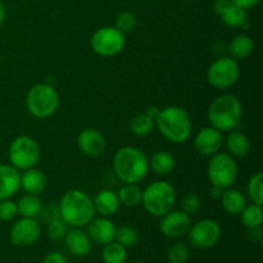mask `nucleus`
<instances>
[{"mask_svg":"<svg viewBox=\"0 0 263 263\" xmlns=\"http://www.w3.org/2000/svg\"><path fill=\"white\" fill-rule=\"evenodd\" d=\"M90 44L98 55L115 57L125 48V33L121 32L115 26H105L92 33Z\"/></svg>","mask_w":263,"mask_h":263,"instance_id":"10","label":"nucleus"},{"mask_svg":"<svg viewBox=\"0 0 263 263\" xmlns=\"http://www.w3.org/2000/svg\"><path fill=\"white\" fill-rule=\"evenodd\" d=\"M254 51V43L249 36L236 35L229 44V53L235 61L247 59Z\"/></svg>","mask_w":263,"mask_h":263,"instance_id":"24","label":"nucleus"},{"mask_svg":"<svg viewBox=\"0 0 263 263\" xmlns=\"http://www.w3.org/2000/svg\"><path fill=\"white\" fill-rule=\"evenodd\" d=\"M190 258V248L186 243L176 241L167 251V262L168 263H187Z\"/></svg>","mask_w":263,"mask_h":263,"instance_id":"31","label":"nucleus"},{"mask_svg":"<svg viewBox=\"0 0 263 263\" xmlns=\"http://www.w3.org/2000/svg\"><path fill=\"white\" fill-rule=\"evenodd\" d=\"M37 217H40L41 222H44L48 225L50 221L61 217V216H59L58 205L54 204V203H50V204H48L46 207H44L43 205V208H41V211H40V213H39Z\"/></svg>","mask_w":263,"mask_h":263,"instance_id":"38","label":"nucleus"},{"mask_svg":"<svg viewBox=\"0 0 263 263\" xmlns=\"http://www.w3.org/2000/svg\"><path fill=\"white\" fill-rule=\"evenodd\" d=\"M202 207V200H200L199 195L194 194V193H189L185 195L181 200V211L187 213L189 216L194 215Z\"/></svg>","mask_w":263,"mask_h":263,"instance_id":"36","label":"nucleus"},{"mask_svg":"<svg viewBox=\"0 0 263 263\" xmlns=\"http://www.w3.org/2000/svg\"><path fill=\"white\" fill-rule=\"evenodd\" d=\"M64 240H66L67 249L73 256L86 257L91 252V239L89 238L86 231L82 230L81 228H72L71 230L67 231Z\"/></svg>","mask_w":263,"mask_h":263,"instance_id":"17","label":"nucleus"},{"mask_svg":"<svg viewBox=\"0 0 263 263\" xmlns=\"http://www.w3.org/2000/svg\"><path fill=\"white\" fill-rule=\"evenodd\" d=\"M175 164H176V161L174 156L166 151L156 152L149 159V168H152L154 174L162 175V176L171 174L175 168Z\"/></svg>","mask_w":263,"mask_h":263,"instance_id":"23","label":"nucleus"},{"mask_svg":"<svg viewBox=\"0 0 263 263\" xmlns=\"http://www.w3.org/2000/svg\"><path fill=\"white\" fill-rule=\"evenodd\" d=\"M207 175L211 184L221 189H229L235 184L239 175L238 164L229 153H216L211 156L207 167Z\"/></svg>","mask_w":263,"mask_h":263,"instance_id":"7","label":"nucleus"},{"mask_svg":"<svg viewBox=\"0 0 263 263\" xmlns=\"http://www.w3.org/2000/svg\"><path fill=\"white\" fill-rule=\"evenodd\" d=\"M141 203L153 217H162L172 211L176 203L175 187L167 181H154L143 190Z\"/></svg>","mask_w":263,"mask_h":263,"instance_id":"5","label":"nucleus"},{"mask_svg":"<svg viewBox=\"0 0 263 263\" xmlns=\"http://www.w3.org/2000/svg\"><path fill=\"white\" fill-rule=\"evenodd\" d=\"M220 200L223 211L230 216H239L247 205L246 197L243 195V193L238 189H233V187L223 190Z\"/></svg>","mask_w":263,"mask_h":263,"instance_id":"21","label":"nucleus"},{"mask_svg":"<svg viewBox=\"0 0 263 263\" xmlns=\"http://www.w3.org/2000/svg\"><path fill=\"white\" fill-rule=\"evenodd\" d=\"M231 4V0H215L213 3V10L217 15H220L229 5Z\"/></svg>","mask_w":263,"mask_h":263,"instance_id":"42","label":"nucleus"},{"mask_svg":"<svg viewBox=\"0 0 263 263\" xmlns=\"http://www.w3.org/2000/svg\"><path fill=\"white\" fill-rule=\"evenodd\" d=\"M221 226L212 218H203L190 228L189 241L193 247L208 249L215 247L221 238Z\"/></svg>","mask_w":263,"mask_h":263,"instance_id":"11","label":"nucleus"},{"mask_svg":"<svg viewBox=\"0 0 263 263\" xmlns=\"http://www.w3.org/2000/svg\"><path fill=\"white\" fill-rule=\"evenodd\" d=\"M5 14H7V9H5V5L0 2V26L3 25L5 20Z\"/></svg>","mask_w":263,"mask_h":263,"instance_id":"44","label":"nucleus"},{"mask_svg":"<svg viewBox=\"0 0 263 263\" xmlns=\"http://www.w3.org/2000/svg\"><path fill=\"white\" fill-rule=\"evenodd\" d=\"M41 263H68V261H67V257L61 252H51L44 257Z\"/></svg>","mask_w":263,"mask_h":263,"instance_id":"39","label":"nucleus"},{"mask_svg":"<svg viewBox=\"0 0 263 263\" xmlns=\"http://www.w3.org/2000/svg\"><path fill=\"white\" fill-rule=\"evenodd\" d=\"M20 189V170L12 164H0V200L10 199Z\"/></svg>","mask_w":263,"mask_h":263,"instance_id":"18","label":"nucleus"},{"mask_svg":"<svg viewBox=\"0 0 263 263\" xmlns=\"http://www.w3.org/2000/svg\"><path fill=\"white\" fill-rule=\"evenodd\" d=\"M154 123L159 133L174 144L185 143L192 135V118L184 108L177 105H170L159 109Z\"/></svg>","mask_w":263,"mask_h":263,"instance_id":"4","label":"nucleus"},{"mask_svg":"<svg viewBox=\"0 0 263 263\" xmlns=\"http://www.w3.org/2000/svg\"><path fill=\"white\" fill-rule=\"evenodd\" d=\"M243 117V104L234 94H222L212 100L207 110L208 122L221 133L236 130Z\"/></svg>","mask_w":263,"mask_h":263,"instance_id":"3","label":"nucleus"},{"mask_svg":"<svg viewBox=\"0 0 263 263\" xmlns=\"http://www.w3.org/2000/svg\"><path fill=\"white\" fill-rule=\"evenodd\" d=\"M115 240L123 246L125 248H131V247L136 246L139 241V234L131 226H120L116 229V236Z\"/></svg>","mask_w":263,"mask_h":263,"instance_id":"32","label":"nucleus"},{"mask_svg":"<svg viewBox=\"0 0 263 263\" xmlns=\"http://www.w3.org/2000/svg\"><path fill=\"white\" fill-rule=\"evenodd\" d=\"M133 263H146V262H144V261H135V262H133Z\"/></svg>","mask_w":263,"mask_h":263,"instance_id":"45","label":"nucleus"},{"mask_svg":"<svg viewBox=\"0 0 263 263\" xmlns=\"http://www.w3.org/2000/svg\"><path fill=\"white\" fill-rule=\"evenodd\" d=\"M26 107L32 117L44 120L58 110L59 95L49 84H36L28 90L26 97Z\"/></svg>","mask_w":263,"mask_h":263,"instance_id":"6","label":"nucleus"},{"mask_svg":"<svg viewBox=\"0 0 263 263\" xmlns=\"http://www.w3.org/2000/svg\"><path fill=\"white\" fill-rule=\"evenodd\" d=\"M21 187L27 194H43L46 190V187H48V177H46V175L43 171L35 168V167L26 170L21 175Z\"/></svg>","mask_w":263,"mask_h":263,"instance_id":"19","label":"nucleus"},{"mask_svg":"<svg viewBox=\"0 0 263 263\" xmlns=\"http://www.w3.org/2000/svg\"><path fill=\"white\" fill-rule=\"evenodd\" d=\"M58 208L59 216L68 228H85L97 213L91 198L79 189H71L64 193Z\"/></svg>","mask_w":263,"mask_h":263,"instance_id":"2","label":"nucleus"},{"mask_svg":"<svg viewBox=\"0 0 263 263\" xmlns=\"http://www.w3.org/2000/svg\"><path fill=\"white\" fill-rule=\"evenodd\" d=\"M222 193H223V189H221V187L212 185V187L210 189V197L212 198V199L218 200L221 198V195H222Z\"/></svg>","mask_w":263,"mask_h":263,"instance_id":"43","label":"nucleus"},{"mask_svg":"<svg viewBox=\"0 0 263 263\" xmlns=\"http://www.w3.org/2000/svg\"><path fill=\"white\" fill-rule=\"evenodd\" d=\"M17 208L18 215H21L22 217L36 218L40 213L41 208H43V202L37 195L26 194L18 200Z\"/></svg>","mask_w":263,"mask_h":263,"instance_id":"26","label":"nucleus"},{"mask_svg":"<svg viewBox=\"0 0 263 263\" xmlns=\"http://www.w3.org/2000/svg\"><path fill=\"white\" fill-rule=\"evenodd\" d=\"M77 145L85 156L95 158L105 152L107 140L97 128H85L77 136Z\"/></svg>","mask_w":263,"mask_h":263,"instance_id":"15","label":"nucleus"},{"mask_svg":"<svg viewBox=\"0 0 263 263\" xmlns=\"http://www.w3.org/2000/svg\"><path fill=\"white\" fill-rule=\"evenodd\" d=\"M87 226H89L87 235L94 243L105 246V244L115 241L116 229L117 228L115 226L113 221H110L108 217L102 216L99 218H92Z\"/></svg>","mask_w":263,"mask_h":263,"instance_id":"16","label":"nucleus"},{"mask_svg":"<svg viewBox=\"0 0 263 263\" xmlns=\"http://www.w3.org/2000/svg\"><path fill=\"white\" fill-rule=\"evenodd\" d=\"M239 216H240L241 222H243V225L246 226L247 229L262 226V222H263L262 205L256 204V203H253V204L251 205H246L243 212H241Z\"/></svg>","mask_w":263,"mask_h":263,"instance_id":"30","label":"nucleus"},{"mask_svg":"<svg viewBox=\"0 0 263 263\" xmlns=\"http://www.w3.org/2000/svg\"><path fill=\"white\" fill-rule=\"evenodd\" d=\"M223 145L222 133L216 130L212 126L203 127L198 131L194 138V148L198 154L204 157H211L218 153Z\"/></svg>","mask_w":263,"mask_h":263,"instance_id":"14","label":"nucleus"},{"mask_svg":"<svg viewBox=\"0 0 263 263\" xmlns=\"http://www.w3.org/2000/svg\"><path fill=\"white\" fill-rule=\"evenodd\" d=\"M136 22H138V20H136V15L133 12H130V10H123L116 18L115 27L118 28L121 32L127 33L131 32L135 28Z\"/></svg>","mask_w":263,"mask_h":263,"instance_id":"34","label":"nucleus"},{"mask_svg":"<svg viewBox=\"0 0 263 263\" xmlns=\"http://www.w3.org/2000/svg\"><path fill=\"white\" fill-rule=\"evenodd\" d=\"M67 231H68V225L61 217L55 218V220L50 221L48 223V235L53 240L63 239L66 236Z\"/></svg>","mask_w":263,"mask_h":263,"instance_id":"35","label":"nucleus"},{"mask_svg":"<svg viewBox=\"0 0 263 263\" xmlns=\"http://www.w3.org/2000/svg\"><path fill=\"white\" fill-rule=\"evenodd\" d=\"M192 228V218L187 213L182 211H170L164 216H162L161 233L168 239L182 238L189 233Z\"/></svg>","mask_w":263,"mask_h":263,"instance_id":"13","label":"nucleus"},{"mask_svg":"<svg viewBox=\"0 0 263 263\" xmlns=\"http://www.w3.org/2000/svg\"><path fill=\"white\" fill-rule=\"evenodd\" d=\"M248 239L253 243H259L263 239V231L262 226H258V228H252L248 229Z\"/></svg>","mask_w":263,"mask_h":263,"instance_id":"40","label":"nucleus"},{"mask_svg":"<svg viewBox=\"0 0 263 263\" xmlns=\"http://www.w3.org/2000/svg\"><path fill=\"white\" fill-rule=\"evenodd\" d=\"M113 171L123 184H139L149 171V159L141 149L123 146L113 157Z\"/></svg>","mask_w":263,"mask_h":263,"instance_id":"1","label":"nucleus"},{"mask_svg":"<svg viewBox=\"0 0 263 263\" xmlns=\"http://www.w3.org/2000/svg\"><path fill=\"white\" fill-rule=\"evenodd\" d=\"M248 195L252 202L256 204H263V174L256 172L253 176L249 179L248 182Z\"/></svg>","mask_w":263,"mask_h":263,"instance_id":"33","label":"nucleus"},{"mask_svg":"<svg viewBox=\"0 0 263 263\" xmlns=\"http://www.w3.org/2000/svg\"><path fill=\"white\" fill-rule=\"evenodd\" d=\"M104 263H126L127 261V248L121 246L117 241H112L104 246L102 252Z\"/></svg>","mask_w":263,"mask_h":263,"instance_id":"29","label":"nucleus"},{"mask_svg":"<svg viewBox=\"0 0 263 263\" xmlns=\"http://www.w3.org/2000/svg\"><path fill=\"white\" fill-rule=\"evenodd\" d=\"M226 146H228L229 154L236 158H243L248 156L251 152V141L248 136L244 133L238 130H233L229 133L226 139Z\"/></svg>","mask_w":263,"mask_h":263,"instance_id":"22","label":"nucleus"},{"mask_svg":"<svg viewBox=\"0 0 263 263\" xmlns=\"http://www.w3.org/2000/svg\"><path fill=\"white\" fill-rule=\"evenodd\" d=\"M221 21L225 26L228 27H247L248 26V22H247V10L241 9L238 5L231 4L223 10L220 14Z\"/></svg>","mask_w":263,"mask_h":263,"instance_id":"25","label":"nucleus"},{"mask_svg":"<svg viewBox=\"0 0 263 263\" xmlns=\"http://www.w3.org/2000/svg\"><path fill=\"white\" fill-rule=\"evenodd\" d=\"M92 203H94L95 212H98L103 217H109V216L116 215L121 205L117 193L109 189L100 190L92 199Z\"/></svg>","mask_w":263,"mask_h":263,"instance_id":"20","label":"nucleus"},{"mask_svg":"<svg viewBox=\"0 0 263 263\" xmlns=\"http://www.w3.org/2000/svg\"><path fill=\"white\" fill-rule=\"evenodd\" d=\"M41 233V223L36 218L22 217L10 228L9 239L15 247H30L40 239Z\"/></svg>","mask_w":263,"mask_h":263,"instance_id":"12","label":"nucleus"},{"mask_svg":"<svg viewBox=\"0 0 263 263\" xmlns=\"http://www.w3.org/2000/svg\"><path fill=\"white\" fill-rule=\"evenodd\" d=\"M18 208L17 203L10 199L0 200V221H12L17 217Z\"/></svg>","mask_w":263,"mask_h":263,"instance_id":"37","label":"nucleus"},{"mask_svg":"<svg viewBox=\"0 0 263 263\" xmlns=\"http://www.w3.org/2000/svg\"><path fill=\"white\" fill-rule=\"evenodd\" d=\"M231 2H233V4L238 5L239 8H241V9L248 10V9H252V8L257 7L261 0H231Z\"/></svg>","mask_w":263,"mask_h":263,"instance_id":"41","label":"nucleus"},{"mask_svg":"<svg viewBox=\"0 0 263 263\" xmlns=\"http://www.w3.org/2000/svg\"><path fill=\"white\" fill-rule=\"evenodd\" d=\"M40 146L37 141L27 135L17 136L10 143L9 146V161L13 167L17 170L33 168L40 161Z\"/></svg>","mask_w":263,"mask_h":263,"instance_id":"8","label":"nucleus"},{"mask_svg":"<svg viewBox=\"0 0 263 263\" xmlns=\"http://www.w3.org/2000/svg\"><path fill=\"white\" fill-rule=\"evenodd\" d=\"M240 79V67L238 61L231 57H220L216 59L207 71L208 84L216 89L233 87Z\"/></svg>","mask_w":263,"mask_h":263,"instance_id":"9","label":"nucleus"},{"mask_svg":"<svg viewBox=\"0 0 263 263\" xmlns=\"http://www.w3.org/2000/svg\"><path fill=\"white\" fill-rule=\"evenodd\" d=\"M120 203L125 207H136L141 203L143 190L138 184H125L117 193Z\"/></svg>","mask_w":263,"mask_h":263,"instance_id":"28","label":"nucleus"},{"mask_svg":"<svg viewBox=\"0 0 263 263\" xmlns=\"http://www.w3.org/2000/svg\"><path fill=\"white\" fill-rule=\"evenodd\" d=\"M128 127L134 135L143 138V136L149 135L153 131V128L156 127V123H154V118H152L151 116L144 112L134 116L131 118Z\"/></svg>","mask_w":263,"mask_h":263,"instance_id":"27","label":"nucleus"}]
</instances>
